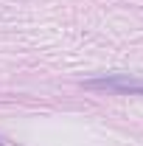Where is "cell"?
Returning a JSON list of instances; mask_svg holds the SVG:
<instances>
[{
    "label": "cell",
    "mask_w": 143,
    "mask_h": 146,
    "mask_svg": "<svg viewBox=\"0 0 143 146\" xmlns=\"http://www.w3.org/2000/svg\"><path fill=\"white\" fill-rule=\"evenodd\" d=\"M87 90L115 93V96H143V79H135L129 73H115V76H101V79H87Z\"/></svg>",
    "instance_id": "6da1fadb"
}]
</instances>
